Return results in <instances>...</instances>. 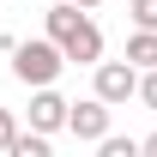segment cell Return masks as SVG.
I'll use <instances>...</instances> for the list:
<instances>
[{"instance_id": "obj_1", "label": "cell", "mask_w": 157, "mask_h": 157, "mask_svg": "<svg viewBox=\"0 0 157 157\" xmlns=\"http://www.w3.org/2000/svg\"><path fill=\"white\" fill-rule=\"evenodd\" d=\"M42 18H48V42H55L67 60H78V67H97L103 60V30L91 24V12H85L78 0H60Z\"/></svg>"}, {"instance_id": "obj_2", "label": "cell", "mask_w": 157, "mask_h": 157, "mask_svg": "<svg viewBox=\"0 0 157 157\" xmlns=\"http://www.w3.org/2000/svg\"><path fill=\"white\" fill-rule=\"evenodd\" d=\"M60 67H67V55H60L48 36H30V42H12V78L18 85H55L60 78Z\"/></svg>"}, {"instance_id": "obj_3", "label": "cell", "mask_w": 157, "mask_h": 157, "mask_svg": "<svg viewBox=\"0 0 157 157\" xmlns=\"http://www.w3.org/2000/svg\"><path fill=\"white\" fill-rule=\"evenodd\" d=\"M67 133H73L78 145H97V139L109 133V103H103V97H85V103H67Z\"/></svg>"}, {"instance_id": "obj_4", "label": "cell", "mask_w": 157, "mask_h": 157, "mask_svg": "<svg viewBox=\"0 0 157 157\" xmlns=\"http://www.w3.org/2000/svg\"><path fill=\"white\" fill-rule=\"evenodd\" d=\"M139 91V67L133 60H97V97L115 109V103H127Z\"/></svg>"}, {"instance_id": "obj_5", "label": "cell", "mask_w": 157, "mask_h": 157, "mask_svg": "<svg viewBox=\"0 0 157 157\" xmlns=\"http://www.w3.org/2000/svg\"><path fill=\"white\" fill-rule=\"evenodd\" d=\"M30 127H36V133H60V127H67V97L48 91V85H36V97H30Z\"/></svg>"}, {"instance_id": "obj_6", "label": "cell", "mask_w": 157, "mask_h": 157, "mask_svg": "<svg viewBox=\"0 0 157 157\" xmlns=\"http://www.w3.org/2000/svg\"><path fill=\"white\" fill-rule=\"evenodd\" d=\"M127 60H133L139 73L157 67V30H133V36H127Z\"/></svg>"}, {"instance_id": "obj_7", "label": "cell", "mask_w": 157, "mask_h": 157, "mask_svg": "<svg viewBox=\"0 0 157 157\" xmlns=\"http://www.w3.org/2000/svg\"><path fill=\"white\" fill-rule=\"evenodd\" d=\"M133 97H139V103L157 115V67H145V73H139V91H133Z\"/></svg>"}, {"instance_id": "obj_8", "label": "cell", "mask_w": 157, "mask_h": 157, "mask_svg": "<svg viewBox=\"0 0 157 157\" xmlns=\"http://www.w3.org/2000/svg\"><path fill=\"white\" fill-rule=\"evenodd\" d=\"M97 145H103V157H133L139 151V139H109V133H103Z\"/></svg>"}, {"instance_id": "obj_9", "label": "cell", "mask_w": 157, "mask_h": 157, "mask_svg": "<svg viewBox=\"0 0 157 157\" xmlns=\"http://www.w3.org/2000/svg\"><path fill=\"white\" fill-rule=\"evenodd\" d=\"M133 24L139 30H157V0H133Z\"/></svg>"}, {"instance_id": "obj_10", "label": "cell", "mask_w": 157, "mask_h": 157, "mask_svg": "<svg viewBox=\"0 0 157 157\" xmlns=\"http://www.w3.org/2000/svg\"><path fill=\"white\" fill-rule=\"evenodd\" d=\"M12 133H18V121H12V109H0V151L12 145Z\"/></svg>"}, {"instance_id": "obj_11", "label": "cell", "mask_w": 157, "mask_h": 157, "mask_svg": "<svg viewBox=\"0 0 157 157\" xmlns=\"http://www.w3.org/2000/svg\"><path fill=\"white\" fill-rule=\"evenodd\" d=\"M139 151H145V157H157V133H151V139H139Z\"/></svg>"}, {"instance_id": "obj_12", "label": "cell", "mask_w": 157, "mask_h": 157, "mask_svg": "<svg viewBox=\"0 0 157 157\" xmlns=\"http://www.w3.org/2000/svg\"><path fill=\"white\" fill-rule=\"evenodd\" d=\"M78 6H85V12H91V6H103V0H78Z\"/></svg>"}]
</instances>
